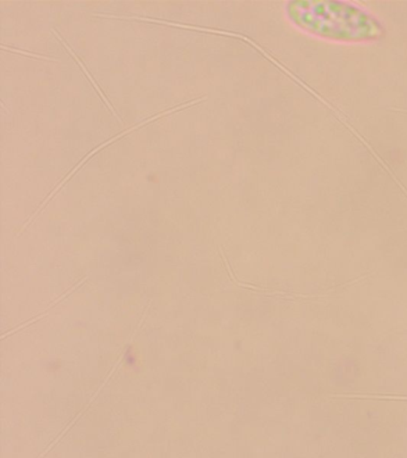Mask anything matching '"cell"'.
<instances>
[{
    "label": "cell",
    "instance_id": "3957f363",
    "mask_svg": "<svg viewBox=\"0 0 407 458\" xmlns=\"http://www.w3.org/2000/svg\"><path fill=\"white\" fill-rule=\"evenodd\" d=\"M53 32H55V34L56 38H58L59 41H60V42H62V43H63V45L66 47V49H67V50H69V52H70L71 54H72V55L74 56V59H76L77 63L81 64V70H83V71H84V73H85V74H87V77H88L89 79H90V81L92 82V84H94L95 89H98V91L99 95H101L102 99H103V100H105V102L106 103V106H108L109 109L113 111V114H115V116H116L117 118H119V120H120V121H123V120H121V118L119 117V114H116V111H115V109H114V107L112 106V104H110L109 100H108V99H106V97L105 96V93H103V92H102V89H99V86H98V82H96V81H94V78H92V75L90 74V72H89V71L87 70V67H84V64H83V63H81V61L80 60V57H78V56L76 55V54H74L73 50H72V49H71V47H70L69 45H67V43H66L65 41H64V38H62V36H60V35L58 34V32H56V31H55V29H53Z\"/></svg>",
    "mask_w": 407,
    "mask_h": 458
},
{
    "label": "cell",
    "instance_id": "7a4b0ae2",
    "mask_svg": "<svg viewBox=\"0 0 407 458\" xmlns=\"http://www.w3.org/2000/svg\"><path fill=\"white\" fill-rule=\"evenodd\" d=\"M199 102H201V98H196L194 100H191V102H188L185 104H180V106H176L173 107V109L164 111V113H160L158 114H156V116L148 118V120H146V121H142L141 123L134 125V127L128 129V131H126L121 132V134L117 135L116 138H113V139L108 140V141L103 142L101 146H99V147H98V148H95L94 150H92V152L90 154H89L88 157H85L84 159L81 161L80 165H78V166L74 167L73 170L71 171V174L69 175H66V177L63 179L62 182H60V184L58 186H56V188L55 190H53L51 195L46 197L45 202L41 204L40 208H38V209L37 210V213H35L33 215V216L30 217V220L27 222L26 227L28 225L30 224L31 221H33V218L35 216H37L38 211H40L42 209V208L45 207V204L47 203L48 200L51 199L52 197L55 195V192H58V190L63 188L64 184H65V182L67 181H69V179L71 177H72L73 174H76L77 170H80V168L81 166H83V164H85V161H88L89 159H90V157L92 156H94L95 153H98V150H101L103 148V147L110 145V143L116 141V140L123 138V136H124V135H127L128 132L133 131H135V129L140 128V127H142V125L148 124V123H149V122H151L153 120H157V118L165 116V114L174 113V111H180L181 109H184V107L194 106V104L199 103ZM26 227H24V228H26Z\"/></svg>",
    "mask_w": 407,
    "mask_h": 458
},
{
    "label": "cell",
    "instance_id": "277c9868",
    "mask_svg": "<svg viewBox=\"0 0 407 458\" xmlns=\"http://www.w3.org/2000/svg\"><path fill=\"white\" fill-rule=\"evenodd\" d=\"M3 48L12 50V52L23 54V55L37 57V59L56 61L55 59H52V57H47V56L40 55V54L24 52V50L15 49V48H13V47H9V48H8V47L3 46Z\"/></svg>",
    "mask_w": 407,
    "mask_h": 458
},
{
    "label": "cell",
    "instance_id": "6da1fadb",
    "mask_svg": "<svg viewBox=\"0 0 407 458\" xmlns=\"http://www.w3.org/2000/svg\"><path fill=\"white\" fill-rule=\"evenodd\" d=\"M293 6L291 17L299 27L319 36L330 38L335 28V39L360 41L377 38L380 28L375 18L350 4L338 3V9H332V3H298Z\"/></svg>",
    "mask_w": 407,
    "mask_h": 458
}]
</instances>
